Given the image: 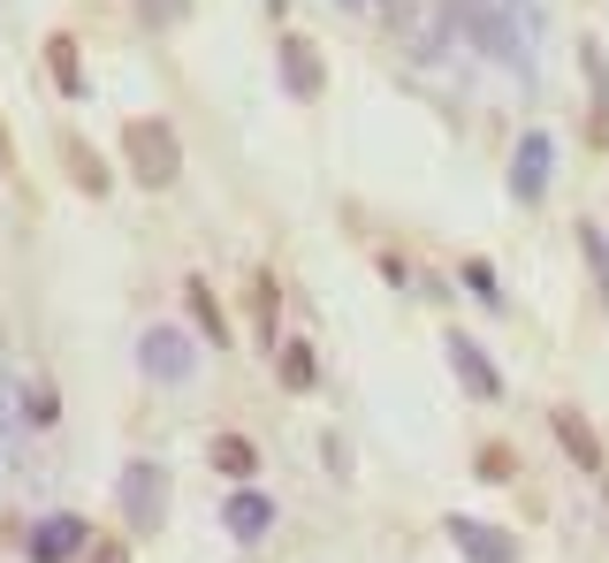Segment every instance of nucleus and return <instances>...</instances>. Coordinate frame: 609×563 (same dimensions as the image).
Listing matches in <instances>:
<instances>
[{"label":"nucleus","mask_w":609,"mask_h":563,"mask_svg":"<svg viewBox=\"0 0 609 563\" xmlns=\"http://www.w3.org/2000/svg\"><path fill=\"white\" fill-rule=\"evenodd\" d=\"M123 145H130V160H138V175H146L152 191H160V183H175V145H168L160 123H130Z\"/></svg>","instance_id":"f257e3e1"},{"label":"nucleus","mask_w":609,"mask_h":563,"mask_svg":"<svg viewBox=\"0 0 609 563\" xmlns=\"http://www.w3.org/2000/svg\"><path fill=\"white\" fill-rule=\"evenodd\" d=\"M146 366H152V381H191L198 374V358H191V343L175 328H152L146 335Z\"/></svg>","instance_id":"f03ea898"},{"label":"nucleus","mask_w":609,"mask_h":563,"mask_svg":"<svg viewBox=\"0 0 609 563\" xmlns=\"http://www.w3.org/2000/svg\"><path fill=\"white\" fill-rule=\"evenodd\" d=\"M77 549H84V518H46L31 533V563H69Z\"/></svg>","instance_id":"7ed1b4c3"},{"label":"nucleus","mask_w":609,"mask_h":563,"mask_svg":"<svg viewBox=\"0 0 609 563\" xmlns=\"http://www.w3.org/2000/svg\"><path fill=\"white\" fill-rule=\"evenodd\" d=\"M450 358H457V374H464V389H472V397H503V374L472 351V335H450Z\"/></svg>","instance_id":"20e7f679"},{"label":"nucleus","mask_w":609,"mask_h":563,"mask_svg":"<svg viewBox=\"0 0 609 563\" xmlns=\"http://www.w3.org/2000/svg\"><path fill=\"white\" fill-rule=\"evenodd\" d=\"M450 541H464V549H472V563H518L510 533H480V526H464V518H450Z\"/></svg>","instance_id":"39448f33"},{"label":"nucleus","mask_w":609,"mask_h":563,"mask_svg":"<svg viewBox=\"0 0 609 563\" xmlns=\"http://www.w3.org/2000/svg\"><path fill=\"white\" fill-rule=\"evenodd\" d=\"M541 175H549V138H526L518 145V168H510L518 198H541Z\"/></svg>","instance_id":"423d86ee"},{"label":"nucleus","mask_w":609,"mask_h":563,"mask_svg":"<svg viewBox=\"0 0 609 563\" xmlns=\"http://www.w3.org/2000/svg\"><path fill=\"white\" fill-rule=\"evenodd\" d=\"M556 434H564V449H572L587 472L602 464V449H595V434H587V420H579V412H556Z\"/></svg>","instance_id":"0eeeda50"},{"label":"nucleus","mask_w":609,"mask_h":563,"mask_svg":"<svg viewBox=\"0 0 609 563\" xmlns=\"http://www.w3.org/2000/svg\"><path fill=\"white\" fill-rule=\"evenodd\" d=\"M229 533L260 541V533H267V503H260V495H229Z\"/></svg>","instance_id":"6e6552de"},{"label":"nucleus","mask_w":609,"mask_h":563,"mask_svg":"<svg viewBox=\"0 0 609 563\" xmlns=\"http://www.w3.org/2000/svg\"><path fill=\"white\" fill-rule=\"evenodd\" d=\"M152 495H160V472H152V464H130V510H138V526L160 518V503H152Z\"/></svg>","instance_id":"1a4fd4ad"},{"label":"nucleus","mask_w":609,"mask_h":563,"mask_svg":"<svg viewBox=\"0 0 609 563\" xmlns=\"http://www.w3.org/2000/svg\"><path fill=\"white\" fill-rule=\"evenodd\" d=\"M283 84H290V92H320V61H312L304 46H283Z\"/></svg>","instance_id":"9d476101"},{"label":"nucleus","mask_w":609,"mask_h":563,"mask_svg":"<svg viewBox=\"0 0 609 563\" xmlns=\"http://www.w3.org/2000/svg\"><path fill=\"white\" fill-rule=\"evenodd\" d=\"M283 381H290V389H312V381H320V358H312L304 343H290V351H283Z\"/></svg>","instance_id":"9b49d317"},{"label":"nucleus","mask_w":609,"mask_h":563,"mask_svg":"<svg viewBox=\"0 0 609 563\" xmlns=\"http://www.w3.org/2000/svg\"><path fill=\"white\" fill-rule=\"evenodd\" d=\"M46 61H54V84H61V92H77V84H84V77H77V46H69V38H54V46H46Z\"/></svg>","instance_id":"f8f14e48"},{"label":"nucleus","mask_w":609,"mask_h":563,"mask_svg":"<svg viewBox=\"0 0 609 563\" xmlns=\"http://www.w3.org/2000/svg\"><path fill=\"white\" fill-rule=\"evenodd\" d=\"M61 152H69V168H77V183H84V191H107V168H100L84 145H61Z\"/></svg>","instance_id":"ddd939ff"},{"label":"nucleus","mask_w":609,"mask_h":563,"mask_svg":"<svg viewBox=\"0 0 609 563\" xmlns=\"http://www.w3.org/2000/svg\"><path fill=\"white\" fill-rule=\"evenodd\" d=\"M579 244H587V260H595V275L609 282V244H602V229H579Z\"/></svg>","instance_id":"4468645a"},{"label":"nucleus","mask_w":609,"mask_h":563,"mask_svg":"<svg viewBox=\"0 0 609 563\" xmlns=\"http://www.w3.org/2000/svg\"><path fill=\"white\" fill-rule=\"evenodd\" d=\"M214 457H221V464H229V472H252V441H221V449H214Z\"/></svg>","instance_id":"2eb2a0df"},{"label":"nucleus","mask_w":609,"mask_h":563,"mask_svg":"<svg viewBox=\"0 0 609 563\" xmlns=\"http://www.w3.org/2000/svg\"><path fill=\"white\" fill-rule=\"evenodd\" d=\"M464 289H472V297H487V305H495V297H503V289H495V275H487V267H464Z\"/></svg>","instance_id":"dca6fc26"}]
</instances>
